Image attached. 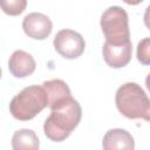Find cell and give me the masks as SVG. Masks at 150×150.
Wrapping results in <instances>:
<instances>
[{"instance_id": "2", "label": "cell", "mask_w": 150, "mask_h": 150, "mask_svg": "<svg viewBox=\"0 0 150 150\" xmlns=\"http://www.w3.org/2000/svg\"><path fill=\"white\" fill-rule=\"evenodd\" d=\"M118 111L130 120H150V102L143 88L135 82L122 84L115 95Z\"/></svg>"}, {"instance_id": "3", "label": "cell", "mask_w": 150, "mask_h": 150, "mask_svg": "<svg viewBox=\"0 0 150 150\" xmlns=\"http://www.w3.org/2000/svg\"><path fill=\"white\" fill-rule=\"evenodd\" d=\"M46 107H48V100L43 87L28 86L12 98L9 111L19 121H29Z\"/></svg>"}, {"instance_id": "1", "label": "cell", "mask_w": 150, "mask_h": 150, "mask_svg": "<svg viewBox=\"0 0 150 150\" xmlns=\"http://www.w3.org/2000/svg\"><path fill=\"white\" fill-rule=\"evenodd\" d=\"M81 116L82 108L71 96L54 103L50 107V115L43 124L45 135L53 142L64 141L79 125Z\"/></svg>"}, {"instance_id": "15", "label": "cell", "mask_w": 150, "mask_h": 150, "mask_svg": "<svg viewBox=\"0 0 150 150\" xmlns=\"http://www.w3.org/2000/svg\"><path fill=\"white\" fill-rule=\"evenodd\" d=\"M0 79H1V68H0Z\"/></svg>"}, {"instance_id": "8", "label": "cell", "mask_w": 150, "mask_h": 150, "mask_svg": "<svg viewBox=\"0 0 150 150\" xmlns=\"http://www.w3.org/2000/svg\"><path fill=\"white\" fill-rule=\"evenodd\" d=\"M36 63L34 57L25 50H15L8 61V69L14 77L23 79L34 73Z\"/></svg>"}, {"instance_id": "12", "label": "cell", "mask_w": 150, "mask_h": 150, "mask_svg": "<svg viewBox=\"0 0 150 150\" xmlns=\"http://www.w3.org/2000/svg\"><path fill=\"white\" fill-rule=\"evenodd\" d=\"M27 7V0H0V8L11 16L20 15Z\"/></svg>"}, {"instance_id": "14", "label": "cell", "mask_w": 150, "mask_h": 150, "mask_svg": "<svg viewBox=\"0 0 150 150\" xmlns=\"http://www.w3.org/2000/svg\"><path fill=\"white\" fill-rule=\"evenodd\" d=\"M123 2H125V4H128V5H138V4H141L143 0H122Z\"/></svg>"}, {"instance_id": "10", "label": "cell", "mask_w": 150, "mask_h": 150, "mask_svg": "<svg viewBox=\"0 0 150 150\" xmlns=\"http://www.w3.org/2000/svg\"><path fill=\"white\" fill-rule=\"evenodd\" d=\"M42 87L46 91L49 108L54 103H56V102H59L66 97L71 96V93H70L68 84L63 80H60V79H53V80L45 81L42 83Z\"/></svg>"}, {"instance_id": "9", "label": "cell", "mask_w": 150, "mask_h": 150, "mask_svg": "<svg viewBox=\"0 0 150 150\" xmlns=\"http://www.w3.org/2000/svg\"><path fill=\"white\" fill-rule=\"evenodd\" d=\"M102 146L105 150H132L135 148L134 137L124 129H110L105 132L102 141Z\"/></svg>"}, {"instance_id": "5", "label": "cell", "mask_w": 150, "mask_h": 150, "mask_svg": "<svg viewBox=\"0 0 150 150\" xmlns=\"http://www.w3.org/2000/svg\"><path fill=\"white\" fill-rule=\"evenodd\" d=\"M55 50L64 59H77L86 48L82 35L73 29H61L56 33L53 41Z\"/></svg>"}, {"instance_id": "11", "label": "cell", "mask_w": 150, "mask_h": 150, "mask_svg": "<svg viewBox=\"0 0 150 150\" xmlns=\"http://www.w3.org/2000/svg\"><path fill=\"white\" fill-rule=\"evenodd\" d=\"M40 146L39 137L35 131L30 129H20L16 130L12 137V148L15 150L30 149L38 150Z\"/></svg>"}, {"instance_id": "7", "label": "cell", "mask_w": 150, "mask_h": 150, "mask_svg": "<svg viewBox=\"0 0 150 150\" xmlns=\"http://www.w3.org/2000/svg\"><path fill=\"white\" fill-rule=\"evenodd\" d=\"M102 54L105 63L109 67L111 68L125 67L131 60V54H132L131 41L122 45H112L105 41L102 48Z\"/></svg>"}, {"instance_id": "4", "label": "cell", "mask_w": 150, "mask_h": 150, "mask_svg": "<svg viewBox=\"0 0 150 150\" xmlns=\"http://www.w3.org/2000/svg\"><path fill=\"white\" fill-rule=\"evenodd\" d=\"M100 26L107 42L122 45L130 41L128 14L122 7L111 6L107 8L101 15Z\"/></svg>"}, {"instance_id": "6", "label": "cell", "mask_w": 150, "mask_h": 150, "mask_svg": "<svg viewBox=\"0 0 150 150\" xmlns=\"http://www.w3.org/2000/svg\"><path fill=\"white\" fill-rule=\"evenodd\" d=\"M22 29L32 39L35 40H45L47 39L53 29V23L50 19L38 12H33L27 14L22 20Z\"/></svg>"}, {"instance_id": "13", "label": "cell", "mask_w": 150, "mask_h": 150, "mask_svg": "<svg viewBox=\"0 0 150 150\" xmlns=\"http://www.w3.org/2000/svg\"><path fill=\"white\" fill-rule=\"evenodd\" d=\"M150 39L149 38H144L143 40H141L138 42V47H137V60L144 64L148 66L150 63Z\"/></svg>"}]
</instances>
